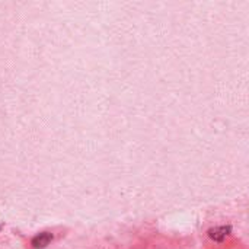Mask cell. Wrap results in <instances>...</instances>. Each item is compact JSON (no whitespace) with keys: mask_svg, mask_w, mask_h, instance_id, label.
I'll use <instances>...</instances> for the list:
<instances>
[{"mask_svg":"<svg viewBox=\"0 0 249 249\" xmlns=\"http://www.w3.org/2000/svg\"><path fill=\"white\" fill-rule=\"evenodd\" d=\"M231 233V228L228 226H222V228H214V229H212L210 232H209V235H210V238L213 239V241H217V242H222V241H225L226 239V236Z\"/></svg>","mask_w":249,"mask_h":249,"instance_id":"obj_2","label":"cell"},{"mask_svg":"<svg viewBox=\"0 0 249 249\" xmlns=\"http://www.w3.org/2000/svg\"><path fill=\"white\" fill-rule=\"evenodd\" d=\"M51 239H53V235H51V233H48V232H42V233L36 235V236L32 239V247L36 249L45 248V247L51 242Z\"/></svg>","mask_w":249,"mask_h":249,"instance_id":"obj_1","label":"cell"}]
</instances>
